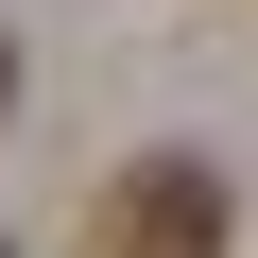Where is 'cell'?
<instances>
[{
	"label": "cell",
	"mask_w": 258,
	"mask_h": 258,
	"mask_svg": "<svg viewBox=\"0 0 258 258\" xmlns=\"http://www.w3.org/2000/svg\"><path fill=\"white\" fill-rule=\"evenodd\" d=\"M0 103H18V69H0Z\"/></svg>",
	"instance_id": "obj_2"
},
{
	"label": "cell",
	"mask_w": 258,
	"mask_h": 258,
	"mask_svg": "<svg viewBox=\"0 0 258 258\" xmlns=\"http://www.w3.org/2000/svg\"><path fill=\"white\" fill-rule=\"evenodd\" d=\"M224 241H241V189L207 155H138V172L86 207V258H224Z\"/></svg>",
	"instance_id": "obj_1"
}]
</instances>
